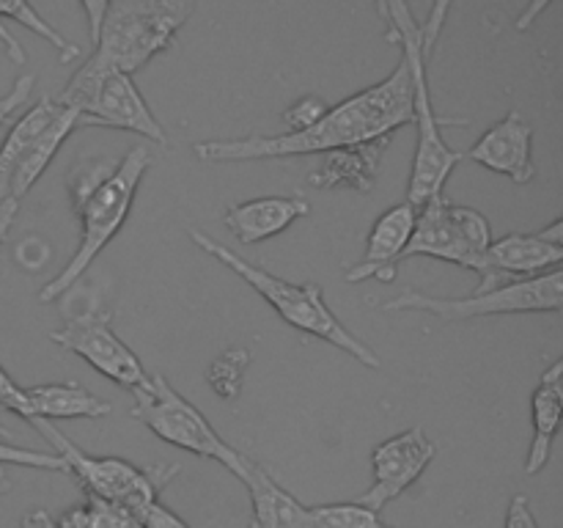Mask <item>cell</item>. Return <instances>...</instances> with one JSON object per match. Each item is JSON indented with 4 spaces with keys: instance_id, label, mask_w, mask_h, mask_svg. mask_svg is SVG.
I'll return each instance as SVG.
<instances>
[{
    "instance_id": "cell-2",
    "label": "cell",
    "mask_w": 563,
    "mask_h": 528,
    "mask_svg": "<svg viewBox=\"0 0 563 528\" xmlns=\"http://www.w3.org/2000/svg\"><path fill=\"white\" fill-rule=\"evenodd\" d=\"M148 165H152V157H148L146 146L130 148L119 163L82 160V163L71 165L66 174V187H69L71 209L80 220V242L64 270L38 289V302L58 300L71 286L80 284L93 258L124 229Z\"/></svg>"
},
{
    "instance_id": "cell-16",
    "label": "cell",
    "mask_w": 563,
    "mask_h": 528,
    "mask_svg": "<svg viewBox=\"0 0 563 528\" xmlns=\"http://www.w3.org/2000/svg\"><path fill=\"white\" fill-rule=\"evenodd\" d=\"M390 141L394 135H383L366 143H355V146L324 152L322 163L308 170V185L317 190L372 193Z\"/></svg>"
},
{
    "instance_id": "cell-5",
    "label": "cell",
    "mask_w": 563,
    "mask_h": 528,
    "mask_svg": "<svg viewBox=\"0 0 563 528\" xmlns=\"http://www.w3.org/2000/svg\"><path fill=\"white\" fill-rule=\"evenodd\" d=\"M192 9L196 0H110L93 42V58L135 75L174 47Z\"/></svg>"
},
{
    "instance_id": "cell-24",
    "label": "cell",
    "mask_w": 563,
    "mask_h": 528,
    "mask_svg": "<svg viewBox=\"0 0 563 528\" xmlns=\"http://www.w3.org/2000/svg\"><path fill=\"white\" fill-rule=\"evenodd\" d=\"M0 16H5V20L11 22H20L22 28H27V31L36 33L38 38H44V42L58 53V58L64 61V64L80 58V47L71 44L66 36H60V33L33 9L31 0H0Z\"/></svg>"
},
{
    "instance_id": "cell-34",
    "label": "cell",
    "mask_w": 563,
    "mask_h": 528,
    "mask_svg": "<svg viewBox=\"0 0 563 528\" xmlns=\"http://www.w3.org/2000/svg\"><path fill=\"white\" fill-rule=\"evenodd\" d=\"M550 3H553V0H528L526 9L517 14V22H515L517 31H531L533 22H537L539 16L550 9Z\"/></svg>"
},
{
    "instance_id": "cell-27",
    "label": "cell",
    "mask_w": 563,
    "mask_h": 528,
    "mask_svg": "<svg viewBox=\"0 0 563 528\" xmlns=\"http://www.w3.org/2000/svg\"><path fill=\"white\" fill-rule=\"evenodd\" d=\"M0 465L36 468V471L66 473V465H64V460H60L58 454H49V451L25 449V446L9 443V440H0Z\"/></svg>"
},
{
    "instance_id": "cell-42",
    "label": "cell",
    "mask_w": 563,
    "mask_h": 528,
    "mask_svg": "<svg viewBox=\"0 0 563 528\" xmlns=\"http://www.w3.org/2000/svg\"><path fill=\"white\" fill-rule=\"evenodd\" d=\"M383 528H390V526H383Z\"/></svg>"
},
{
    "instance_id": "cell-20",
    "label": "cell",
    "mask_w": 563,
    "mask_h": 528,
    "mask_svg": "<svg viewBox=\"0 0 563 528\" xmlns=\"http://www.w3.org/2000/svg\"><path fill=\"white\" fill-rule=\"evenodd\" d=\"M27 421L44 418V421H64V418H104L110 416V402L91 394L80 383H47L25 388Z\"/></svg>"
},
{
    "instance_id": "cell-26",
    "label": "cell",
    "mask_w": 563,
    "mask_h": 528,
    "mask_svg": "<svg viewBox=\"0 0 563 528\" xmlns=\"http://www.w3.org/2000/svg\"><path fill=\"white\" fill-rule=\"evenodd\" d=\"M313 528H383L379 512H372L368 506L357 504H322L311 506Z\"/></svg>"
},
{
    "instance_id": "cell-18",
    "label": "cell",
    "mask_w": 563,
    "mask_h": 528,
    "mask_svg": "<svg viewBox=\"0 0 563 528\" xmlns=\"http://www.w3.org/2000/svg\"><path fill=\"white\" fill-rule=\"evenodd\" d=\"M240 482L251 493L253 528H313L311 506L297 501L267 468L247 460Z\"/></svg>"
},
{
    "instance_id": "cell-7",
    "label": "cell",
    "mask_w": 563,
    "mask_h": 528,
    "mask_svg": "<svg viewBox=\"0 0 563 528\" xmlns=\"http://www.w3.org/2000/svg\"><path fill=\"white\" fill-rule=\"evenodd\" d=\"M27 424L55 446V454L64 460L66 473H71L80 482L82 493L121 506L135 517H141L146 506L159 501L165 484H170V479L179 473V465L137 468L124 457H93L77 449L53 421L31 418Z\"/></svg>"
},
{
    "instance_id": "cell-30",
    "label": "cell",
    "mask_w": 563,
    "mask_h": 528,
    "mask_svg": "<svg viewBox=\"0 0 563 528\" xmlns=\"http://www.w3.org/2000/svg\"><path fill=\"white\" fill-rule=\"evenodd\" d=\"M33 86H36V77L33 75L16 77L14 86H11V91L5 94V97H0V124H3V121H9L11 116H14L16 110H20L22 105L31 99Z\"/></svg>"
},
{
    "instance_id": "cell-4",
    "label": "cell",
    "mask_w": 563,
    "mask_h": 528,
    "mask_svg": "<svg viewBox=\"0 0 563 528\" xmlns=\"http://www.w3.org/2000/svg\"><path fill=\"white\" fill-rule=\"evenodd\" d=\"M190 240L192 245L201 248L207 256L218 258L223 267H229L231 273L240 275L251 289H256L258 295L275 308V314H278L286 324H291L295 330H302V333L317 336V339L328 341V344L339 346L341 352L355 358L363 366H383L377 352H374L366 341L357 339V336L335 317L333 308L324 302V292L319 284H291V280L278 278L275 273L247 262L245 256H240V253L231 251L229 245L212 240V237L203 234V231L198 229H190Z\"/></svg>"
},
{
    "instance_id": "cell-1",
    "label": "cell",
    "mask_w": 563,
    "mask_h": 528,
    "mask_svg": "<svg viewBox=\"0 0 563 528\" xmlns=\"http://www.w3.org/2000/svg\"><path fill=\"white\" fill-rule=\"evenodd\" d=\"M407 124H412V82L407 61L401 58L385 80L328 108L322 119L306 130L280 132V135L212 138V141H198L192 154L203 163H251V160L324 154L394 135Z\"/></svg>"
},
{
    "instance_id": "cell-9",
    "label": "cell",
    "mask_w": 563,
    "mask_h": 528,
    "mask_svg": "<svg viewBox=\"0 0 563 528\" xmlns=\"http://www.w3.org/2000/svg\"><path fill=\"white\" fill-rule=\"evenodd\" d=\"M132 396H135V405L130 410L132 418L152 429L159 440L181 451H190L201 460L220 462L236 479L242 476L251 457L225 443L218 429L207 421V416L192 402H187L168 380L152 374L146 388L135 391Z\"/></svg>"
},
{
    "instance_id": "cell-12",
    "label": "cell",
    "mask_w": 563,
    "mask_h": 528,
    "mask_svg": "<svg viewBox=\"0 0 563 528\" xmlns=\"http://www.w3.org/2000/svg\"><path fill=\"white\" fill-rule=\"evenodd\" d=\"M434 454H438V446L423 432V427H410L374 446V484L357 498V504L368 506L372 512H383L423 476Z\"/></svg>"
},
{
    "instance_id": "cell-37",
    "label": "cell",
    "mask_w": 563,
    "mask_h": 528,
    "mask_svg": "<svg viewBox=\"0 0 563 528\" xmlns=\"http://www.w3.org/2000/svg\"><path fill=\"white\" fill-rule=\"evenodd\" d=\"M20 528H58V520H55L47 509H38L36 506V509H31L22 515Z\"/></svg>"
},
{
    "instance_id": "cell-40",
    "label": "cell",
    "mask_w": 563,
    "mask_h": 528,
    "mask_svg": "<svg viewBox=\"0 0 563 528\" xmlns=\"http://www.w3.org/2000/svg\"><path fill=\"white\" fill-rule=\"evenodd\" d=\"M9 493V476L3 473V468H0V495Z\"/></svg>"
},
{
    "instance_id": "cell-39",
    "label": "cell",
    "mask_w": 563,
    "mask_h": 528,
    "mask_svg": "<svg viewBox=\"0 0 563 528\" xmlns=\"http://www.w3.org/2000/svg\"><path fill=\"white\" fill-rule=\"evenodd\" d=\"M374 3H377V11H379V16H383V20L388 22V0H374Z\"/></svg>"
},
{
    "instance_id": "cell-14",
    "label": "cell",
    "mask_w": 563,
    "mask_h": 528,
    "mask_svg": "<svg viewBox=\"0 0 563 528\" xmlns=\"http://www.w3.org/2000/svg\"><path fill=\"white\" fill-rule=\"evenodd\" d=\"M467 157L487 170L509 176L515 185H528L537 176L533 165V127L522 119L520 110H511L506 119L489 127L471 146Z\"/></svg>"
},
{
    "instance_id": "cell-19",
    "label": "cell",
    "mask_w": 563,
    "mask_h": 528,
    "mask_svg": "<svg viewBox=\"0 0 563 528\" xmlns=\"http://www.w3.org/2000/svg\"><path fill=\"white\" fill-rule=\"evenodd\" d=\"M563 416V361H553V366L544 369L542 380H539L537 391L531 396V421H533V438L531 449H528L526 473L537 476L542 468L548 465L550 451H553V440L559 435Z\"/></svg>"
},
{
    "instance_id": "cell-31",
    "label": "cell",
    "mask_w": 563,
    "mask_h": 528,
    "mask_svg": "<svg viewBox=\"0 0 563 528\" xmlns=\"http://www.w3.org/2000/svg\"><path fill=\"white\" fill-rule=\"evenodd\" d=\"M0 407H5L9 413H16L20 418L27 421V399H25V388L0 366Z\"/></svg>"
},
{
    "instance_id": "cell-3",
    "label": "cell",
    "mask_w": 563,
    "mask_h": 528,
    "mask_svg": "<svg viewBox=\"0 0 563 528\" xmlns=\"http://www.w3.org/2000/svg\"><path fill=\"white\" fill-rule=\"evenodd\" d=\"M388 38L401 44V58L407 61L412 82V124H416L418 143L412 157L407 201L421 207L429 198L443 196L451 170L460 165L462 154L451 148L443 138V124L451 119H438L432 97H429V58L423 53L421 22H416L407 0H388Z\"/></svg>"
},
{
    "instance_id": "cell-33",
    "label": "cell",
    "mask_w": 563,
    "mask_h": 528,
    "mask_svg": "<svg viewBox=\"0 0 563 528\" xmlns=\"http://www.w3.org/2000/svg\"><path fill=\"white\" fill-rule=\"evenodd\" d=\"M506 528H539L537 515H533L528 495L517 493L515 498H511L509 512H506Z\"/></svg>"
},
{
    "instance_id": "cell-11",
    "label": "cell",
    "mask_w": 563,
    "mask_h": 528,
    "mask_svg": "<svg viewBox=\"0 0 563 528\" xmlns=\"http://www.w3.org/2000/svg\"><path fill=\"white\" fill-rule=\"evenodd\" d=\"M49 339L64 350L75 352L77 358L113 380L124 391L135 394V391L146 388L152 374L143 369L141 358L115 336L113 324H110V311L102 306L97 295L77 311L66 314V322L58 330L49 333Z\"/></svg>"
},
{
    "instance_id": "cell-22",
    "label": "cell",
    "mask_w": 563,
    "mask_h": 528,
    "mask_svg": "<svg viewBox=\"0 0 563 528\" xmlns=\"http://www.w3.org/2000/svg\"><path fill=\"white\" fill-rule=\"evenodd\" d=\"M60 110V102L53 97H42L33 108H27L20 119L11 124L9 135L0 143V201L9 198L11 179H14L16 168H20L22 157L27 154V148L33 146V141L38 138V132L55 119V113Z\"/></svg>"
},
{
    "instance_id": "cell-28",
    "label": "cell",
    "mask_w": 563,
    "mask_h": 528,
    "mask_svg": "<svg viewBox=\"0 0 563 528\" xmlns=\"http://www.w3.org/2000/svg\"><path fill=\"white\" fill-rule=\"evenodd\" d=\"M324 110H328V102L322 97H302L284 110V121L289 127V132L306 130L313 121L322 119Z\"/></svg>"
},
{
    "instance_id": "cell-35",
    "label": "cell",
    "mask_w": 563,
    "mask_h": 528,
    "mask_svg": "<svg viewBox=\"0 0 563 528\" xmlns=\"http://www.w3.org/2000/svg\"><path fill=\"white\" fill-rule=\"evenodd\" d=\"M110 0H80L82 11L88 16V33H91V42H97L99 36V25H102L104 9H108Z\"/></svg>"
},
{
    "instance_id": "cell-8",
    "label": "cell",
    "mask_w": 563,
    "mask_h": 528,
    "mask_svg": "<svg viewBox=\"0 0 563 528\" xmlns=\"http://www.w3.org/2000/svg\"><path fill=\"white\" fill-rule=\"evenodd\" d=\"M563 302L561 267L537 278L504 280L489 289H476L467 297H438L423 292H401L394 300L379 302L385 311L432 314L440 322H467V319L506 317V314H559Z\"/></svg>"
},
{
    "instance_id": "cell-6",
    "label": "cell",
    "mask_w": 563,
    "mask_h": 528,
    "mask_svg": "<svg viewBox=\"0 0 563 528\" xmlns=\"http://www.w3.org/2000/svg\"><path fill=\"white\" fill-rule=\"evenodd\" d=\"M58 102L75 110L80 127L135 132L157 146H168V132L137 91L132 75L99 64L93 55L69 77L58 94Z\"/></svg>"
},
{
    "instance_id": "cell-32",
    "label": "cell",
    "mask_w": 563,
    "mask_h": 528,
    "mask_svg": "<svg viewBox=\"0 0 563 528\" xmlns=\"http://www.w3.org/2000/svg\"><path fill=\"white\" fill-rule=\"evenodd\" d=\"M137 520H141L143 528H190L174 509H168V506L159 504V501H154L152 506H146Z\"/></svg>"
},
{
    "instance_id": "cell-10",
    "label": "cell",
    "mask_w": 563,
    "mask_h": 528,
    "mask_svg": "<svg viewBox=\"0 0 563 528\" xmlns=\"http://www.w3.org/2000/svg\"><path fill=\"white\" fill-rule=\"evenodd\" d=\"M489 242H493V229L478 209L460 207L445 196H434L416 207V226L401 253V262L410 256H429L482 275Z\"/></svg>"
},
{
    "instance_id": "cell-17",
    "label": "cell",
    "mask_w": 563,
    "mask_h": 528,
    "mask_svg": "<svg viewBox=\"0 0 563 528\" xmlns=\"http://www.w3.org/2000/svg\"><path fill=\"white\" fill-rule=\"evenodd\" d=\"M311 215V204L295 196H262L225 207L223 223L242 245H258L278 237L297 220Z\"/></svg>"
},
{
    "instance_id": "cell-21",
    "label": "cell",
    "mask_w": 563,
    "mask_h": 528,
    "mask_svg": "<svg viewBox=\"0 0 563 528\" xmlns=\"http://www.w3.org/2000/svg\"><path fill=\"white\" fill-rule=\"evenodd\" d=\"M77 127L80 124H77L75 110L66 108V105H60V110L55 113V119L49 121L42 132H38V138L33 141V146L27 148V154L22 157L20 168H16L14 179H11L9 198L22 201V198L27 196V190H31V187L42 179V174L47 170V165L53 163V157L58 154V148L64 146L66 138H69Z\"/></svg>"
},
{
    "instance_id": "cell-13",
    "label": "cell",
    "mask_w": 563,
    "mask_h": 528,
    "mask_svg": "<svg viewBox=\"0 0 563 528\" xmlns=\"http://www.w3.org/2000/svg\"><path fill=\"white\" fill-rule=\"evenodd\" d=\"M563 262V220H553L539 234H506L493 240L484 256L482 286L489 289L504 280L515 278H537V275L550 273L561 267Z\"/></svg>"
},
{
    "instance_id": "cell-29",
    "label": "cell",
    "mask_w": 563,
    "mask_h": 528,
    "mask_svg": "<svg viewBox=\"0 0 563 528\" xmlns=\"http://www.w3.org/2000/svg\"><path fill=\"white\" fill-rule=\"evenodd\" d=\"M451 6H454V0H434L427 20L421 22V38H423V53H427V58H432L434 44H438L440 33H443L445 20H449Z\"/></svg>"
},
{
    "instance_id": "cell-23",
    "label": "cell",
    "mask_w": 563,
    "mask_h": 528,
    "mask_svg": "<svg viewBox=\"0 0 563 528\" xmlns=\"http://www.w3.org/2000/svg\"><path fill=\"white\" fill-rule=\"evenodd\" d=\"M58 528H143L132 512L121 509V506L108 504L102 498L86 495L80 504L64 512L58 520Z\"/></svg>"
},
{
    "instance_id": "cell-25",
    "label": "cell",
    "mask_w": 563,
    "mask_h": 528,
    "mask_svg": "<svg viewBox=\"0 0 563 528\" xmlns=\"http://www.w3.org/2000/svg\"><path fill=\"white\" fill-rule=\"evenodd\" d=\"M247 366H251V350L247 346H236V350H225L223 355L214 358L207 369V385L220 396V399L231 402L242 394V383H245Z\"/></svg>"
},
{
    "instance_id": "cell-41",
    "label": "cell",
    "mask_w": 563,
    "mask_h": 528,
    "mask_svg": "<svg viewBox=\"0 0 563 528\" xmlns=\"http://www.w3.org/2000/svg\"><path fill=\"white\" fill-rule=\"evenodd\" d=\"M0 440H9V429H5L3 424H0Z\"/></svg>"
},
{
    "instance_id": "cell-15",
    "label": "cell",
    "mask_w": 563,
    "mask_h": 528,
    "mask_svg": "<svg viewBox=\"0 0 563 528\" xmlns=\"http://www.w3.org/2000/svg\"><path fill=\"white\" fill-rule=\"evenodd\" d=\"M412 226H416V207L410 201L396 204L388 212L379 215L372 226V234H368L366 256L352 264L344 278L350 284H363L366 278L394 280L401 264V253L410 242Z\"/></svg>"
},
{
    "instance_id": "cell-36",
    "label": "cell",
    "mask_w": 563,
    "mask_h": 528,
    "mask_svg": "<svg viewBox=\"0 0 563 528\" xmlns=\"http://www.w3.org/2000/svg\"><path fill=\"white\" fill-rule=\"evenodd\" d=\"M16 212H20V201H16V198H3V201H0V245H3V240L9 237Z\"/></svg>"
},
{
    "instance_id": "cell-38",
    "label": "cell",
    "mask_w": 563,
    "mask_h": 528,
    "mask_svg": "<svg viewBox=\"0 0 563 528\" xmlns=\"http://www.w3.org/2000/svg\"><path fill=\"white\" fill-rule=\"evenodd\" d=\"M0 42H3V47H5V55H9L11 61H14L16 66H22L27 61V55H25V50L20 47V42H16L14 36H11L9 33V28L3 25V22H0Z\"/></svg>"
}]
</instances>
